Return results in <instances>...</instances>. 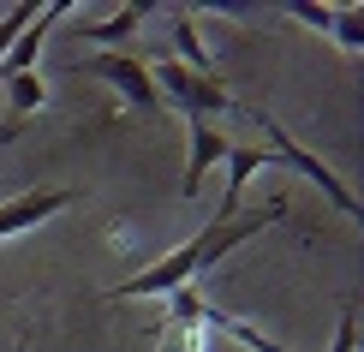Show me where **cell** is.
<instances>
[{
    "instance_id": "6da1fadb",
    "label": "cell",
    "mask_w": 364,
    "mask_h": 352,
    "mask_svg": "<svg viewBox=\"0 0 364 352\" xmlns=\"http://www.w3.org/2000/svg\"><path fill=\"white\" fill-rule=\"evenodd\" d=\"M275 221H287V203H281V197H275V203H263V209H239V215H227V221H209L203 233L186 239L173 257H161V263H149L144 274L108 287L102 299H156V293L168 299V293H179V287H197L227 251H233V245H245L251 233H263V227H275Z\"/></svg>"
},
{
    "instance_id": "7a4b0ae2",
    "label": "cell",
    "mask_w": 364,
    "mask_h": 352,
    "mask_svg": "<svg viewBox=\"0 0 364 352\" xmlns=\"http://www.w3.org/2000/svg\"><path fill=\"white\" fill-rule=\"evenodd\" d=\"M239 114H245L251 126H257V132L269 137V161H287V167H293V174H305L311 186H323V197H328V203L341 209L346 221H358V197L346 191V179H341V174H335V167H328L323 156H311V149L299 144V137H287V132H281V126H275V119H269L263 108H245V102H239Z\"/></svg>"
},
{
    "instance_id": "3957f363",
    "label": "cell",
    "mask_w": 364,
    "mask_h": 352,
    "mask_svg": "<svg viewBox=\"0 0 364 352\" xmlns=\"http://www.w3.org/2000/svg\"><path fill=\"white\" fill-rule=\"evenodd\" d=\"M149 84H156V96H161V108H173L186 114V119H203V114H239V96L227 90L215 72H186V66H173V60H156L149 66Z\"/></svg>"
},
{
    "instance_id": "277c9868",
    "label": "cell",
    "mask_w": 364,
    "mask_h": 352,
    "mask_svg": "<svg viewBox=\"0 0 364 352\" xmlns=\"http://www.w3.org/2000/svg\"><path fill=\"white\" fill-rule=\"evenodd\" d=\"M168 323H186V329H221L233 346H251V352H287V346L269 341V334H257L251 323H239V316L215 311L203 287H179V293H168Z\"/></svg>"
},
{
    "instance_id": "5b68a950",
    "label": "cell",
    "mask_w": 364,
    "mask_h": 352,
    "mask_svg": "<svg viewBox=\"0 0 364 352\" xmlns=\"http://www.w3.org/2000/svg\"><path fill=\"white\" fill-rule=\"evenodd\" d=\"M84 78H102L126 108H138V114H161V96H156L149 66H144L138 54H90L84 60Z\"/></svg>"
},
{
    "instance_id": "8992f818",
    "label": "cell",
    "mask_w": 364,
    "mask_h": 352,
    "mask_svg": "<svg viewBox=\"0 0 364 352\" xmlns=\"http://www.w3.org/2000/svg\"><path fill=\"white\" fill-rule=\"evenodd\" d=\"M78 203V186H42V191H12L0 203V239H18V233H36L42 221H54L60 209Z\"/></svg>"
},
{
    "instance_id": "52a82bcc",
    "label": "cell",
    "mask_w": 364,
    "mask_h": 352,
    "mask_svg": "<svg viewBox=\"0 0 364 352\" xmlns=\"http://www.w3.org/2000/svg\"><path fill=\"white\" fill-rule=\"evenodd\" d=\"M263 167H269V149H251V144H233V149H227V191H221L215 221H227V215L245 209V186H251V174H263Z\"/></svg>"
},
{
    "instance_id": "ba28073f",
    "label": "cell",
    "mask_w": 364,
    "mask_h": 352,
    "mask_svg": "<svg viewBox=\"0 0 364 352\" xmlns=\"http://www.w3.org/2000/svg\"><path fill=\"white\" fill-rule=\"evenodd\" d=\"M186 126H191V156H186V186H179V191H186V197H203V167L227 161V149H233V144H227L215 126H203V119H186Z\"/></svg>"
},
{
    "instance_id": "9c48e42d",
    "label": "cell",
    "mask_w": 364,
    "mask_h": 352,
    "mask_svg": "<svg viewBox=\"0 0 364 352\" xmlns=\"http://www.w3.org/2000/svg\"><path fill=\"white\" fill-rule=\"evenodd\" d=\"M42 102H48V90H42L36 72H18V78H6V126H0V137H12V126H18L24 114H36Z\"/></svg>"
},
{
    "instance_id": "30bf717a",
    "label": "cell",
    "mask_w": 364,
    "mask_h": 352,
    "mask_svg": "<svg viewBox=\"0 0 364 352\" xmlns=\"http://www.w3.org/2000/svg\"><path fill=\"white\" fill-rule=\"evenodd\" d=\"M173 66L203 72V78H209V48H203V36H197L191 12H179V6H173Z\"/></svg>"
},
{
    "instance_id": "8fae6325",
    "label": "cell",
    "mask_w": 364,
    "mask_h": 352,
    "mask_svg": "<svg viewBox=\"0 0 364 352\" xmlns=\"http://www.w3.org/2000/svg\"><path fill=\"white\" fill-rule=\"evenodd\" d=\"M149 12H156V0H132V6H119L114 18H102V24H90L84 30V42H126L132 30H138Z\"/></svg>"
},
{
    "instance_id": "7c38bea8",
    "label": "cell",
    "mask_w": 364,
    "mask_h": 352,
    "mask_svg": "<svg viewBox=\"0 0 364 352\" xmlns=\"http://www.w3.org/2000/svg\"><path fill=\"white\" fill-rule=\"evenodd\" d=\"M335 48L346 54H364V6H335Z\"/></svg>"
},
{
    "instance_id": "4fadbf2b",
    "label": "cell",
    "mask_w": 364,
    "mask_h": 352,
    "mask_svg": "<svg viewBox=\"0 0 364 352\" xmlns=\"http://www.w3.org/2000/svg\"><path fill=\"white\" fill-rule=\"evenodd\" d=\"M328 352H358V293H346V304H341V323H335V341H328Z\"/></svg>"
},
{
    "instance_id": "5bb4252c",
    "label": "cell",
    "mask_w": 364,
    "mask_h": 352,
    "mask_svg": "<svg viewBox=\"0 0 364 352\" xmlns=\"http://www.w3.org/2000/svg\"><path fill=\"white\" fill-rule=\"evenodd\" d=\"M287 18H293V24H311V30H328V36H335V6H316V0H305V6H287Z\"/></svg>"
},
{
    "instance_id": "9a60e30c",
    "label": "cell",
    "mask_w": 364,
    "mask_h": 352,
    "mask_svg": "<svg viewBox=\"0 0 364 352\" xmlns=\"http://www.w3.org/2000/svg\"><path fill=\"white\" fill-rule=\"evenodd\" d=\"M30 18H36V6H12L6 18H0V60H6V48L24 36V24H30Z\"/></svg>"
},
{
    "instance_id": "2e32d148",
    "label": "cell",
    "mask_w": 364,
    "mask_h": 352,
    "mask_svg": "<svg viewBox=\"0 0 364 352\" xmlns=\"http://www.w3.org/2000/svg\"><path fill=\"white\" fill-rule=\"evenodd\" d=\"M18 352H36V346H30V341H24V346H18Z\"/></svg>"
}]
</instances>
